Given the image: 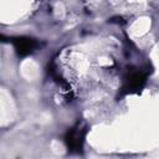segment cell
Segmentation results:
<instances>
[{
    "instance_id": "obj_2",
    "label": "cell",
    "mask_w": 159,
    "mask_h": 159,
    "mask_svg": "<svg viewBox=\"0 0 159 159\" xmlns=\"http://www.w3.org/2000/svg\"><path fill=\"white\" fill-rule=\"evenodd\" d=\"M147 82V73L142 72V71H135L132 72L124 81V84L122 87V94H130V93H135L139 92L143 86Z\"/></svg>"
},
{
    "instance_id": "obj_1",
    "label": "cell",
    "mask_w": 159,
    "mask_h": 159,
    "mask_svg": "<svg viewBox=\"0 0 159 159\" xmlns=\"http://www.w3.org/2000/svg\"><path fill=\"white\" fill-rule=\"evenodd\" d=\"M86 133H87L86 127H83L80 123L67 130L65 135V142L71 153H80L82 150Z\"/></svg>"
},
{
    "instance_id": "obj_3",
    "label": "cell",
    "mask_w": 159,
    "mask_h": 159,
    "mask_svg": "<svg viewBox=\"0 0 159 159\" xmlns=\"http://www.w3.org/2000/svg\"><path fill=\"white\" fill-rule=\"evenodd\" d=\"M11 42L17 52V55L20 56H27L29 53H31L35 48H36V41L31 37H25V36H20V37H12Z\"/></svg>"
}]
</instances>
